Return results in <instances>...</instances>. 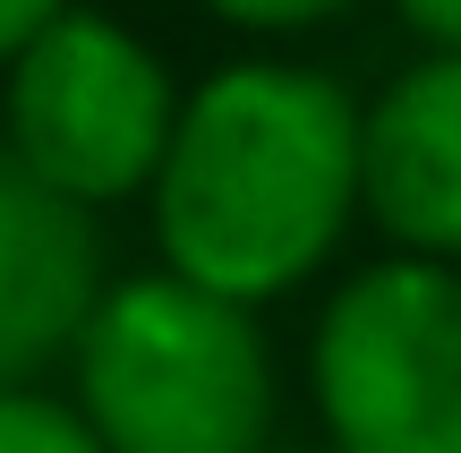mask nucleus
<instances>
[{
	"label": "nucleus",
	"instance_id": "423d86ee",
	"mask_svg": "<svg viewBox=\"0 0 461 453\" xmlns=\"http://www.w3.org/2000/svg\"><path fill=\"white\" fill-rule=\"evenodd\" d=\"M103 291H112L103 214L51 197L0 146V385H43L51 368H68Z\"/></svg>",
	"mask_w": 461,
	"mask_h": 453
},
{
	"label": "nucleus",
	"instance_id": "f257e3e1",
	"mask_svg": "<svg viewBox=\"0 0 461 453\" xmlns=\"http://www.w3.org/2000/svg\"><path fill=\"white\" fill-rule=\"evenodd\" d=\"M146 231L163 274L248 317L316 291L359 231V95L291 51L205 68L180 86Z\"/></svg>",
	"mask_w": 461,
	"mask_h": 453
},
{
	"label": "nucleus",
	"instance_id": "f03ea898",
	"mask_svg": "<svg viewBox=\"0 0 461 453\" xmlns=\"http://www.w3.org/2000/svg\"><path fill=\"white\" fill-rule=\"evenodd\" d=\"M60 376L103 453H274L282 359L265 317L163 266L112 274Z\"/></svg>",
	"mask_w": 461,
	"mask_h": 453
},
{
	"label": "nucleus",
	"instance_id": "39448f33",
	"mask_svg": "<svg viewBox=\"0 0 461 453\" xmlns=\"http://www.w3.org/2000/svg\"><path fill=\"white\" fill-rule=\"evenodd\" d=\"M359 222L393 257L461 266V51H419L359 95Z\"/></svg>",
	"mask_w": 461,
	"mask_h": 453
},
{
	"label": "nucleus",
	"instance_id": "7ed1b4c3",
	"mask_svg": "<svg viewBox=\"0 0 461 453\" xmlns=\"http://www.w3.org/2000/svg\"><path fill=\"white\" fill-rule=\"evenodd\" d=\"M308 411L325 453H461V266H350L308 325Z\"/></svg>",
	"mask_w": 461,
	"mask_h": 453
},
{
	"label": "nucleus",
	"instance_id": "0eeeda50",
	"mask_svg": "<svg viewBox=\"0 0 461 453\" xmlns=\"http://www.w3.org/2000/svg\"><path fill=\"white\" fill-rule=\"evenodd\" d=\"M0 453H103L60 385H0Z\"/></svg>",
	"mask_w": 461,
	"mask_h": 453
},
{
	"label": "nucleus",
	"instance_id": "6e6552de",
	"mask_svg": "<svg viewBox=\"0 0 461 453\" xmlns=\"http://www.w3.org/2000/svg\"><path fill=\"white\" fill-rule=\"evenodd\" d=\"M214 26L230 34H265V43H282V34H308V26H333L342 9H359V0H197Z\"/></svg>",
	"mask_w": 461,
	"mask_h": 453
},
{
	"label": "nucleus",
	"instance_id": "9b49d317",
	"mask_svg": "<svg viewBox=\"0 0 461 453\" xmlns=\"http://www.w3.org/2000/svg\"><path fill=\"white\" fill-rule=\"evenodd\" d=\"M316 453H325V445H316Z\"/></svg>",
	"mask_w": 461,
	"mask_h": 453
},
{
	"label": "nucleus",
	"instance_id": "1a4fd4ad",
	"mask_svg": "<svg viewBox=\"0 0 461 453\" xmlns=\"http://www.w3.org/2000/svg\"><path fill=\"white\" fill-rule=\"evenodd\" d=\"M393 17L419 34V51H461V0H393Z\"/></svg>",
	"mask_w": 461,
	"mask_h": 453
},
{
	"label": "nucleus",
	"instance_id": "9d476101",
	"mask_svg": "<svg viewBox=\"0 0 461 453\" xmlns=\"http://www.w3.org/2000/svg\"><path fill=\"white\" fill-rule=\"evenodd\" d=\"M60 9H77V0H0V68H9L17 51H26L34 34L51 26V17H60Z\"/></svg>",
	"mask_w": 461,
	"mask_h": 453
},
{
	"label": "nucleus",
	"instance_id": "20e7f679",
	"mask_svg": "<svg viewBox=\"0 0 461 453\" xmlns=\"http://www.w3.org/2000/svg\"><path fill=\"white\" fill-rule=\"evenodd\" d=\"M180 120L171 60L112 9H60L9 68H0V146L51 197L112 214L146 205L154 163Z\"/></svg>",
	"mask_w": 461,
	"mask_h": 453
}]
</instances>
